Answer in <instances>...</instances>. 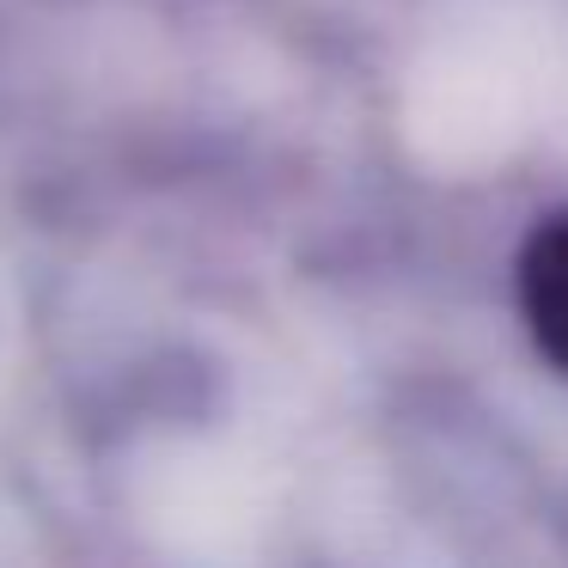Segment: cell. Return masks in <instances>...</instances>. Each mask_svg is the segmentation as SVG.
Wrapping results in <instances>:
<instances>
[{
	"mask_svg": "<svg viewBox=\"0 0 568 568\" xmlns=\"http://www.w3.org/2000/svg\"><path fill=\"white\" fill-rule=\"evenodd\" d=\"M519 306L538 336V348L568 373V214L550 226H538V239L526 245L519 263Z\"/></svg>",
	"mask_w": 568,
	"mask_h": 568,
	"instance_id": "obj_1",
	"label": "cell"
}]
</instances>
